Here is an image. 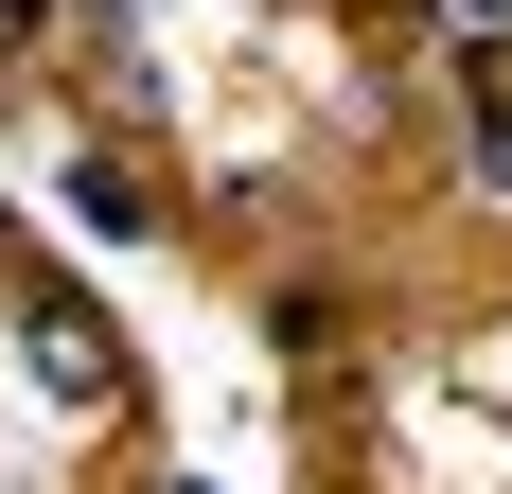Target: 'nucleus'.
I'll use <instances>...</instances> for the list:
<instances>
[{
    "instance_id": "1",
    "label": "nucleus",
    "mask_w": 512,
    "mask_h": 494,
    "mask_svg": "<svg viewBox=\"0 0 512 494\" xmlns=\"http://www.w3.org/2000/svg\"><path fill=\"white\" fill-rule=\"evenodd\" d=\"M71 212H89V230H159V177H142V159H71Z\"/></svg>"
},
{
    "instance_id": "2",
    "label": "nucleus",
    "mask_w": 512,
    "mask_h": 494,
    "mask_svg": "<svg viewBox=\"0 0 512 494\" xmlns=\"http://www.w3.org/2000/svg\"><path fill=\"white\" fill-rule=\"evenodd\" d=\"M89 18H124V0H89Z\"/></svg>"
}]
</instances>
